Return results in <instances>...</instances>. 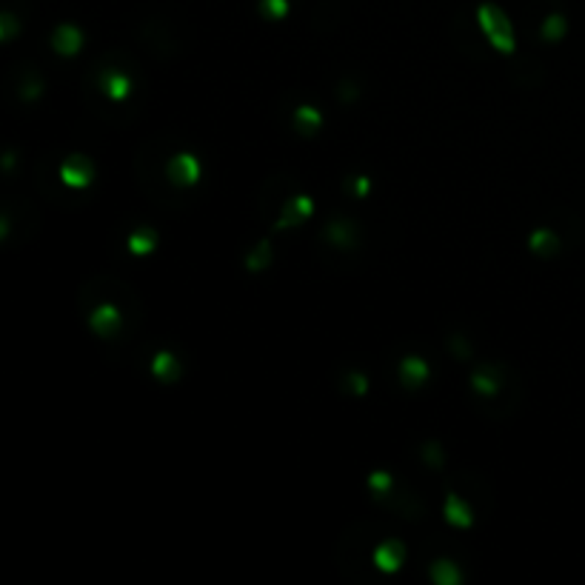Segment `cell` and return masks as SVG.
<instances>
[{
	"mask_svg": "<svg viewBox=\"0 0 585 585\" xmlns=\"http://www.w3.org/2000/svg\"><path fill=\"white\" fill-rule=\"evenodd\" d=\"M477 21H480L485 37L492 41L494 49H500V52H505V54L514 52V32H511V23H508V17H505L497 6H492V3L480 6Z\"/></svg>",
	"mask_w": 585,
	"mask_h": 585,
	"instance_id": "obj_1",
	"label": "cell"
},
{
	"mask_svg": "<svg viewBox=\"0 0 585 585\" xmlns=\"http://www.w3.org/2000/svg\"><path fill=\"white\" fill-rule=\"evenodd\" d=\"M168 177H172L175 183H180V186L195 183L200 177V163L192 155H177L172 160V166H168Z\"/></svg>",
	"mask_w": 585,
	"mask_h": 585,
	"instance_id": "obj_2",
	"label": "cell"
},
{
	"mask_svg": "<svg viewBox=\"0 0 585 585\" xmlns=\"http://www.w3.org/2000/svg\"><path fill=\"white\" fill-rule=\"evenodd\" d=\"M63 180L69 186H86L91 180V163L86 157H71L63 166Z\"/></svg>",
	"mask_w": 585,
	"mask_h": 585,
	"instance_id": "obj_3",
	"label": "cell"
},
{
	"mask_svg": "<svg viewBox=\"0 0 585 585\" xmlns=\"http://www.w3.org/2000/svg\"><path fill=\"white\" fill-rule=\"evenodd\" d=\"M403 554H406V549H403V545H400L397 540H388V542L383 545V549L377 551L374 562L380 565L383 571H394V569H397V565L403 562Z\"/></svg>",
	"mask_w": 585,
	"mask_h": 585,
	"instance_id": "obj_4",
	"label": "cell"
},
{
	"mask_svg": "<svg viewBox=\"0 0 585 585\" xmlns=\"http://www.w3.org/2000/svg\"><path fill=\"white\" fill-rule=\"evenodd\" d=\"M80 32L74 29V26H60L58 32H54V37H52V43H54V49H58L60 54H74L78 52V46H80Z\"/></svg>",
	"mask_w": 585,
	"mask_h": 585,
	"instance_id": "obj_5",
	"label": "cell"
},
{
	"mask_svg": "<svg viewBox=\"0 0 585 585\" xmlns=\"http://www.w3.org/2000/svg\"><path fill=\"white\" fill-rule=\"evenodd\" d=\"M311 214V200L309 197H294L291 206H289V212L283 214V223L280 225H286V223H300L303 217Z\"/></svg>",
	"mask_w": 585,
	"mask_h": 585,
	"instance_id": "obj_6",
	"label": "cell"
},
{
	"mask_svg": "<svg viewBox=\"0 0 585 585\" xmlns=\"http://www.w3.org/2000/svg\"><path fill=\"white\" fill-rule=\"evenodd\" d=\"M91 326L98 329L103 337L111 334V326H118V311H115V309H100L98 314L91 317Z\"/></svg>",
	"mask_w": 585,
	"mask_h": 585,
	"instance_id": "obj_7",
	"label": "cell"
},
{
	"mask_svg": "<svg viewBox=\"0 0 585 585\" xmlns=\"http://www.w3.org/2000/svg\"><path fill=\"white\" fill-rule=\"evenodd\" d=\"M103 86H106V91H109V98H118V100L129 91V80L123 78V74H118V71L106 74V78H103Z\"/></svg>",
	"mask_w": 585,
	"mask_h": 585,
	"instance_id": "obj_8",
	"label": "cell"
},
{
	"mask_svg": "<svg viewBox=\"0 0 585 585\" xmlns=\"http://www.w3.org/2000/svg\"><path fill=\"white\" fill-rule=\"evenodd\" d=\"M445 514H448L451 522H457V525H468V522H471V520H468V511H465L463 503H460L454 494L448 497V511H445Z\"/></svg>",
	"mask_w": 585,
	"mask_h": 585,
	"instance_id": "obj_9",
	"label": "cell"
},
{
	"mask_svg": "<svg viewBox=\"0 0 585 585\" xmlns=\"http://www.w3.org/2000/svg\"><path fill=\"white\" fill-rule=\"evenodd\" d=\"M403 374H406V377H417V383H420V380H426L428 368H426L423 360H417V357H408L406 366H403Z\"/></svg>",
	"mask_w": 585,
	"mask_h": 585,
	"instance_id": "obj_10",
	"label": "cell"
},
{
	"mask_svg": "<svg viewBox=\"0 0 585 585\" xmlns=\"http://www.w3.org/2000/svg\"><path fill=\"white\" fill-rule=\"evenodd\" d=\"M531 249H537V252H545V249H554V234H549V232H537L534 237H531Z\"/></svg>",
	"mask_w": 585,
	"mask_h": 585,
	"instance_id": "obj_11",
	"label": "cell"
},
{
	"mask_svg": "<svg viewBox=\"0 0 585 585\" xmlns=\"http://www.w3.org/2000/svg\"><path fill=\"white\" fill-rule=\"evenodd\" d=\"M152 246H155L152 234H135V237H131V252H148Z\"/></svg>",
	"mask_w": 585,
	"mask_h": 585,
	"instance_id": "obj_12",
	"label": "cell"
},
{
	"mask_svg": "<svg viewBox=\"0 0 585 585\" xmlns=\"http://www.w3.org/2000/svg\"><path fill=\"white\" fill-rule=\"evenodd\" d=\"M560 34H562V17H551V21H545V37L557 41Z\"/></svg>",
	"mask_w": 585,
	"mask_h": 585,
	"instance_id": "obj_13",
	"label": "cell"
},
{
	"mask_svg": "<svg viewBox=\"0 0 585 585\" xmlns=\"http://www.w3.org/2000/svg\"><path fill=\"white\" fill-rule=\"evenodd\" d=\"M266 9L272 17H283L286 14V0H266Z\"/></svg>",
	"mask_w": 585,
	"mask_h": 585,
	"instance_id": "obj_14",
	"label": "cell"
}]
</instances>
